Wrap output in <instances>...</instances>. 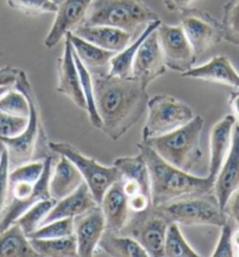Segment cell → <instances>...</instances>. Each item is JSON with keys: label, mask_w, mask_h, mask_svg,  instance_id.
I'll return each mask as SVG.
<instances>
[{"label": "cell", "mask_w": 239, "mask_h": 257, "mask_svg": "<svg viewBox=\"0 0 239 257\" xmlns=\"http://www.w3.org/2000/svg\"><path fill=\"white\" fill-rule=\"evenodd\" d=\"M101 130L116 141L126 135L147 112L149 95L134 78H119L108 72H91Z\"/></svg>", "instance_id": "1"}, {"label": "cell", "mask_w": 239, "mask_h": 257, "mask_svg": "<svg viewBox=\"0 0 239 257\" xmlns=\"http://www.w3.org/2000/svg\"><path fill=\"white\" fill-rule=\"evenodd\" d=\"M54 156L38 160L16 167L9 176V196L0 221V231L10 225L41 200L52 199L50 194V176Z\"/></svg>", "instance_id": "2"}, {"label": "cell", "mask_w": 239, "mask_h": 257, "mask_svg": "<svg viewBox=\"0 0 239 257\" xmlns=\"http://www.w3.org/2000/svg\"><path fill=\"white\" fill-rule=\"evenodd\" d=\"M137 148L148 166L152 206L192 194L213 193L214 181L207 175L197 176L172 166L142 141Z\"/></svg>", "instance_id": "3"}, {"label": "cell", "mask_w": 239, "mask_h": 257, "mask_svg": "<svg viewBox=\"0 0 239 257\" xmlns=\"http://www.w3.org/2000/svg\"><path fill=\"white\" fill-rule=\"evenodd\" d=\"M13 87L23 92L30 102L29 123L24 133L16 138H0V141L8 149L10 165L16 168L25 163L46 159L47 156L53 155V152L51 151L46 131L41 122L36 94L25 72L19 71L18 79Z\"/></svg>", "instance_id": "4"}, {"label": "cell", "mask_w": 239, "mask_h": 257, "mask_svg": "<svg viewBox=\"0 0 239 257\" xmlns=\"http://www.w3.org/2000/svg\"><path fill=\"white\" fill-rule=\"evenodd\" d=\"M203 127V117L195 115L192 120L176 131L142 142L154 149L162 159L172 166L192 173L203 156L199 145Z\"/></svg>", "instance_id": "5"}, {"label": "cell", "mask_w": 239, "mask_h": 257, "mask_svg": "<svg viewBox=\"0 0 239 257\" xmlns=\"http://www.w3.org/2000/svg\"><path fill=\"white\" fill-rule=\"evenodd\" d=\"M157 13L143 0H93L82 25H106L137 36L155 20Z\"/></svg>", "instance_id": "6"}, {"label": "cell", "mask_w": 239, "mask_h": 257, "mask_svg": "<svg viewBox=\"0 0 239 257\" xmlns=\"http://www.w3.org/2000/svg\"><path fill=\"white\" fill-rule=\"evenodd\" d=\"M156 209L169 222H176L179 225H213L220 228L228 218L213 193L179 197L156 206Z\"/></svg>", "instance_id": "7"}, {"label": "cell", "mask_w": 239, "mask_h": 257, "mask_svg": "<svg viewBox=\"0 0 239 257\" xmlns=\"http://www.w3.org/2000/svg\"><path fill=\"white\" fill-rule=\"evenodd\" d=\"M147 110V120L142 130V141L174 132L195 116L188 103L165 94L155 95L149 99Z\"/></svg>", "instance_id": "8"}, {"label": "cell", "mask_w": 239, "mask_h": 257, "mask_svg": "<svg viewBox=\"0 0 239 257\" xmlns=\"http://www.w3.org/2000/svg\"><path fill=\"white\" fill-rule=\"evenodd\" d=\"M51 151L71 160L100 204L110 186L120 181L121 174L115 166H103L95 159L82 154L78 148L67 142H50Z\"/></svg>", "instance_id": "9"}, {"label": "cell", "mask_w": 239, "mask_h": 257, "mask_svg": "<svg viewBox=\"0 0 239 257\" xmlns=\"http://www.w3.org/2000/svg\"><path fill=\"white\" fill-rule=\"evenodd\" d=\"M169 222L151 206L148 209L131 213L121 234L128 235L140 243L148 256H164V241Z\"/></svg>", "instance_id": "10"}, {"label": "cell", "mask_w": 239, "mask_h": 257, "mask_svg": "<svg viewBox=\"0 0 239 257\" xmlns=\"http://www.w3.org/2000/svg\"><path fill=\"white\" fill-rule=\"evenodd\" d=\"M179 25L197 58L224 40L221 23L203 10L193 8L183 10L179 12Z\"/></svg>", "instance_id": "11"}, {"label": "cell", "mask_w": 239, "mask_h": 257, "mask_svg": "<svg viewBox=\"0 0 239 257\" xmlns=\"http://www.w3.org/2000/svg\"><path fill=\"white\" fill-rule=\"evenodd\" d=\"M156 33L168 69L182 74L193 67L198 58L181 25H167L162 23Z\"/></svg>", "instance_id": "12"}, {"label": "cell", "mask_w": 239, "mask_h": 257, "mask_svg": "<svg viewBox=\"0 0 239 257\" xmlns=\"http://www.w3.org/2000/svg\"><path fill=\"white\" fill-rule=\"evenodd\" d=\"M163 53L159 46L156 31L148 36L138 48L133 62L131 78L137 80L147 88L152 81L164 75L167 72Z\"/></svg>", "instance_id": "13"}, {"label": "cell", "mask_w": 239, "mask_h": 257, "mask_svg": "<svg viewBox=\"0 0 239 257\" xmlns=\"http://www.w3.org/2000/svg\"><path fill=\"white\" fill-rule=\"evenodd\" d=\"M57 2V0H55ZM93 0H60L57 2L58 11L52 27L45 38L44 45L52 50L65 39L66 34L73 32L84 24L87 11Z\"/></svg>", "instance_id": "14"}, {"label": "cell", "mask_w": 239, "mask_h": 257, "mask_svg": "<svg viewBox=\"0 0 239 257\" xmlns=\"http://www.w3.org/2000/svg\"><path fill=\"white\" fill-rule=\"evenodd\" d=\"M64 40V52L57 62V92L67 96L78 108L86 110L87 105H86V99L82 92L81 80H80L74 55H73V45L67 36Z\"/></svg>", "instance_id": "15"}, {"label": "cell", "mask_w": 239, "mask_h": 257, "mask_svg": "<svg viewBox=\"0 0 239 257\" xmlns=\"http://www.w3.org/2000/svg\"><path fill=\"white\" fill-rule=\"evenodd\" d=\"M78 256L91 257L99 248V242L106 231V220L100 206L73 218Z\"/></svg>", "instance_id": "16"}, {"label": "cell", "mask_w": 239, "mask_h": 257, "mask_svg": "<svg viewBox=\"0 0 239 257\" xmlns=\"http://www.w3.org/2000/svg\"><path fill=\"white\" fill-rule=\"evenodd\" d=\"M239 187V123H235L232 144L223 165L216 176L213 194L224 210L228 199Z\"/></svg>", "instance_id": "17"}, {"label": "cell", "mask_w": 239, "mask_h": 257, "mask_svg": "<svg viewBox=\"0 0 239 257\" xmlns=\"http://www.w3.org/2000/svg\"><path fill=\"white\" fill-rule=\"evenodd\" d=\"M235 123V117L232 114H227L217 121L210 131V159L207 176L213 181L230 151Z\"/></svg>", "instance_id": "18"}, {"label": "cell", "mask_w": 239, "mask_h": 257, "mask_svg": "<svg viewBox=\"0 0 239 257\" xmlns=\"http://www.w3.org/2000/svg\"><path fill=\"white\" fill-rule=\"evenodd\" d=\"M182 76L189 79L203 80L207 82L220 83L234 89H239V73L226 55H217L206 64L197 66L182 73Z\"/></svg>", "instance_id": "19"}, {"label": "cell", "mask_w": 239, "mask_h": 257, "mask_svg": "<svg viewBox=\"0 0 239 257\" xmlns=\"http://www.w3.org/2000/svg\"><path fill=\"white\" fill-rule=\"evenodd\" d=\"M98 206L99 203L96 202L94 195L87 183L84 181L69 195L55 201L53 208L48 213L43 224L61 218H75Z\"/></svg>", "instance_id": "20"}, {"label": "cell", "mask_w": 239, "mask_h": 257, "mask_svg": "<svg viewBox=\"0 0 239 257\" xmlns=\"http://www.w3.org/2000/svg\"><path fill=\"white\" fill-rule=\"evenodd\" d=\"M73 33L103 50L116 53L126 48L136 37L121 29L106 25H81Z\"/></svg>", "instance_id": "21"}, {"label": "cell", "mask_w": 239, "mask_h": 257, "mask_svg": "<svg viewBox=\"0 0 239 257\" xmlns=\"http://www.w3.org/2000/svg\"><path fill=\"white\" fill-rule=\"evenodd\" d=\"M103 216L106 220V229L120 232L126 225L131 211L129 201L123 192L121 181H117L110 186L103 195L100 202Z\"/></svg>", "instance_id": "22"}, {"label": "cell", "mask_w": 239, "mask_h": 257, "mask_svg": "<svg viewBox=\"0 0 239 257\" xmlns=\"http://www.w3.org/2000/svg\"><path fill=\"white\" fill-rule=\"evenodd\" d=\"M59 156L60 158L55 163L54 169L52 167L50 176V194L54 201L69 195L84 182L81 174L71 160L64 155Z\"/></svg>", "instance_id": "23"}, {"label": "cell", "mask_w": 239, "mask_h": 257, "mask_svg": "<svg viewBox=\"0 0 239 257\" xmlns=\"http://www.w3.org/2000/svg\"><path fill=\"white\" fill-rule=\"evenodd\" d=\"M162 24V20H155L150 24H148L144 27V30L128 45L126 48L122 51L117 52L114 57L110 59L108 67H107V72L110 75L119 76V78H130L131 76V69H133V62L134 59L136 57V53L140 48L141 44L148 36L158 29V26Z\"/></svg>", "instance_id": "24"}, {"label": "cell", "mask_w": 239, "mask_h": 257, "mask_svg": "<svg viewBox=\"0 0 239 257\" xmlns=\"http://www.w3.org/2000/svg\"><path fill=\"white\" fill-rule=\"evenodd\" d=\"M99 248L113 257H145L148 253L136 239L130 236L106 229L99 242Z\"/></svg>", "instance_id": "25"}, {"label": "cell", "mask_w": 239, "mask_h": 257, "mask_svg": "<svg viewBox=\"0 0 239 257\" xmlns=\"http://www.w3.org/2000/svg\"><path fill=\"white\" fill-rule=\"evenodd\" d=\"M66 36L71 40L76 55L91 72L101 71V68L108 67L110 59L116 54V52L103 50V48L75 36L73 32H68Z\"/></svg>", "instance_id": "26"}, {"label": "cell", "mask_w": 239, "mask_h": 257, "mask_svg": "<svg viewBox=\"0 0 239 257\" xmlns=\"http://www.w3.org/2000/svg\"><path fill=\"white\" fill-rule=\"evenodd\" d=\"M39 256L31 244L30 238L19 227L13 223L0 231V257Z\"/></svg>", "instance_id": "27"}, {"label": "cell", "mask_w": 239, "mask_h": 257, "mask_svg": "<svg viewBox=\"0 0 239 257\" xmlns=\"http://www.w3.org/2000/svg\"><path fill=\"white\" fill-rule=\"evenodd\" d=\"M114 166L120 172L122 181L136 183L144 192L150 194V179H149L148 166L141 154L136 156H122V158L116 159L114 161Z\"/></svg>", "instance_id": "28"}, {"label": "cell", "mask_w": 239, "mask_h": 257, "mask_svg": "<svg viewBox=\"0 0 239 257\" xmlns=\"http://www.w3.org/2000/svg\"><path fill=\"white\" fill-rule=\"evenodd\" d=\"M31 244L39 256L74 257L78 256V245L74 235L60 238H30Z\"/></svg>", "instance_id": "29"}, {"label": "cell", "mask_w": 239, "mask_h": 257, "mask_svg": "<svg viewBox=\"0 0 239 257\" xmlns=\"http://www.w3.org/2000/svg\"><path fill=\"white\" fill-rule=\"evenodd\" d=\"M73 55H74V60L78 67L80 80H81V87L82 92H84L85 99H86V113H87L89 122L92 123V126L96 128V130H101V119H100L98 109H96L95 105V98H94V86H93V78L91 74V71L82 64V61L80 60V58L76 55L73 48Z\"/></svg>", "instance_id": "30"}, {"label": "cell", "mask_w": 239, "mask_h": 257, "mask_svg": "<svg viewBox=\"0 0 239 257\" xmlns=\"http://www.w3.org/2000/svg\"><path fill=\"white\" fill-rule=\"evenodd\" d=\"M164 256L168 257H199L200 255L189 244L183 236L179 224L170 222L164 241Z\"/></svg>", "instance_id": "31"}, {"label": "cell", "mask_w": 239, "mask_h": 257, "mask_svg": "<svg viewBox=\"0 0 239 257\" xmlns=\"http://www.w3.org/2000/svg\"><path fill=\"white\" fill-rule=\"evenodd\" d=\"M55 201L53 199L41 200L31 206L18 220L16 221L17 224L23 229V231L27 235V237L36 231L40 225H43L45 218L47 217L52 208H53Z\"/></svg>", "instance_id": "32"}, {"label": "cell", "mask_w": 239, "mask_h": 257, "mask_svg": "<svg viewBox=\"0 0 239 257\" xmlns=\"http://www.w3.org/2000/svg\"><path fill=\"white\" fill-rule=\"evenodd\" d=\"M224 40L239 46V0H228L223 6L221 19Z\"/></svg>", "instance_id": "33"}, {"label": "cell", "mask_w": 239, "mask_h": 257, "mask_svg": "<svg viewBox=\"0 0 239 257\" xmlns=\"http://www.w3.org/2000/svg\"><path fill=\"white\" fill-rule=\"evenodd\" d=\"M72 235H74V221H73V218H61V220L51 221L40 225L36 231H33L29 236V238H60L68 237Z\"/></svg>", "instance_id": "34"}, {"label": "cell", "mask_w": 239, "mask_h": 257, "mask_svg": "<svg viewBox=\"0 0 239 257\" xmlns=\"http://www.w3.org/2000/svg\"><path fill=\"white\" fill-rule=\"evenodd\" d=\"M8 5L30 17L50 15L58 11L55 0H8Z\"/></svg>", "instance_id": "35"}, {"label": "cell", "mask_w": 239, "mask_h": 257, "mask_svg": "<svg viewBox=\"0 0 239 257\" xmlns=\"http://www.w3.org/2000/svg\"><path fill=\"white\" fill-rule=\"evenodd\" d=\"M0 110L12 115L29 116L30 102L23 92L11 87L0 98Z\"/></svg>", "instance_id": "36"}, {"label": "cell", "mask_w": 239, "mask_h": 257, "mask_svg": "<svg viewBox=\"0 0 239 257\" xmlns=\"http://www.w3.org/2000/svg\"><path fill=\"white\" fill-rule=\"evenodd\" d=\"M29 116H18L0 110V138H16L24 133Z\"/></svg>", "instance_id": "37"}, {"label": "cell", "mask_w": 239, "mask_h": 257, "mask_svg": "<svg viewBox=\"0 0 239 257\" xmlns=\"http://www.w3.org/2000/svg\"><path fill=\"white\" fill-rule=\"evenodd\" d=\"M235 223L231 220L230 217L227 221L220 227V234L218 238L217 244L214 246L212 252L213 257H233L234 250L233 244H232V232L234 230Z\"/></svg>", "instance_id": "38"}, {"label": "cell", "mask_w": 239, "mask_h": 257, "mask_svg": "<svg viewBox=\"0 0 239 257\" xmlns=\"http://www.w3.org/2000/svg\"><path fill=\"white\" fill-rule=\"evenodd\" d=\"M10 168H11V165H10L8 149L0 141V221H2L9 196Z\"/></svg>", "instance_id": "39"}, {"label": "cell", "mask_w": 239, "mask_h": 257, "mask_svg": "<svg viewBox=\"0 0 239 257\" xmlns=\"http://www.w3.org/2000/svg\"><path fill=\"white\" fill-rule=\"evenodd\" d=\"M128 201H129V208H130L131 213H136V211L145 210V209H148L149 207L152 206L150 194L140 193V194H137V195L128 199Z\"/></svg>", "instance_id": "40"}, {"label": "cell", "mask_w": 239, "mask_h": 257, "mask_svg": "<svg viewBox=\"0 0 239 257\" xmlns=\"http://www.w3.org/2000/svg\"><path fill=\"white\" fill-rule=\"evenodd\" d=\"M224 211L227 215V217H230L235 225L239 227V187L228 199Z\"/></svg>", "instance_id": "41"}, {"label": "cell", "mask_w": 239, "mask_h": 257, "mask_svg": "<svg viewBox=\"0 0 239 257\" xmlns=\"http://www.w3.org/2000/svg\"><path fill=\"white\" fill-rule=\"evenodd\" d=\"M20 69L6 66L0 68V87H13L18 79Z\"/></svg>", "instance_id": "42"}, {"label": "cell", "mask_w": 239, "mask_h": 257, "mask_svg": "<svg viewBox=\"0 0 239 257\" xmlns=\"http://www.w3.org/2000/svg\"><path fill=\"white\" fill-rule=\"evenodd\" d=\"M197 0H163L165 9L169 12H181L183 10L191 8Z\"/></svg>", "instance_id": "43"}, {"label": "cell", "mask_w": 239, "mask_h": 257, "mask_svg": "<svg viewBox=\"0 0 239 257\" xmlns=\"http://www.w3.org/2000/svg\"><path fill=\"white\" fill-rule=\"evenodd\" d=\"M228 106L231 108V114L235 117L237 122H239V89L232 92L228 98Z\"/></svg>", "instance_id": "44"}, {"label": "cell", "mask_w": 239, "mask_h": 257, "mask_svg": "<svg viewBox=\"0 0 239 257\" xmlns=\"http://www.w3.org/2000/svg\"><path fill=\"white\" fill-rule=\"evenodd\" d=\"M232 244H233V250L239 249V227L232 232Z\"/></svg>", "instance_id": "45"}, {"label": "cell", "mask_w": 239, "mask_h": 257, "mask_svg": "<svg viewBox=\"0 0 239 257\" xmlns=\"http://www.w3.org/2000/svg\"><path fill=\"white\" fill-rule=\"evenodd\" d=\"M10 88H11V87H0V98H2V96H3V95H4V94H5V93H6V92H8Z\"/></svg>", "instance_id": "46"}]
</instances>
